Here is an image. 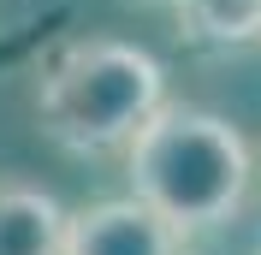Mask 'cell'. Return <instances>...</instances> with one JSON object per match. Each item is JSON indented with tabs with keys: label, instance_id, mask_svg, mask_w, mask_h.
Here are the masks:
<instances>
[{
	"label": "cell",
	"instance_id": "6",
	"mask_svg": "<svg viewBox=\"0 0 261 255\" xmlns=\"http://www.w3.org/2000/svg\"><path fill=\"white\" fill-rule=\"evenodd\" d=\"M137 6H172V0H137Z\"/></svg>",
	"mask_w": 261,
	"mask_h": 255
},
{
	"label": "cell",
	"instance_id": "1",
	"mask_svg": "<svg viewBox=\"0 0 261 255\" xmlns=\"http://www.w3.org/2000/svg\"><path fill=\"white\" fill-rule=\"evenodd\" d=\"M125 178L130 196H143L184 238H196L244 208L255 155L231 119L208 107H184V101H161L125 148Z\"/></svg>",
	"mask_w": 261,
	"mask_h": 255
},
{
	"label": "cell",
	"instance_id": "5",
	"mask_svg": "<svg viewBox=\"0 0 261 255\" xmlns=\"http://www.w3.org/2000/svg\"><path fill=\"white\" fill-rule=\"evenodd\" d=\"M190 48H249L261 42V0H172Z\"/></svg>",
	"mask_w": 261,
	"mask_h": 255
},
{
	"label": "cell",
	"instance_id": "4",
	"mask_svg": "<svg viewBox=\"0 0 261 255\" xmlns=\"http://www.w3.org/2000/svg\"><path fill=\"white\" fill-rule=\"evenodd\" d=\"M71 214L42 184L0 178V255H65Z\"/></svg>",
	"mask_w": 261,
	"mask_h": 255
},
{
	"label": "cell",
	"instance_id": "3",
	"mask_svg": "<svg viewBox=\"0 0 261 255\" xmlns=\"http://www.w3.org/2000/svg\"><path fill=\"white\" fill-rule=\"evenodd\" d=\"M65 255H184V232L143 196H113L71 214Z\"/></svg>",
	"mask_w": 261,
	"mask_h": 255
},
{
	"label": "cell",
	"instance_id": "2",
	"mask_svg": "<svg viewBox=\"0 0 261 255\" xmlns=\"http://www.w3.org/2000/svg\"><path fill=\"white\" fill-rule=\"evenodd\" d=\"M166 101L161 60L119 36H83L65 42L36 83V119L54 148L77 160L130 148V137L148 125V113Z\"/></svg>",
	"mask_w": 261,
	"mask_h": 255
}]
</instances>
